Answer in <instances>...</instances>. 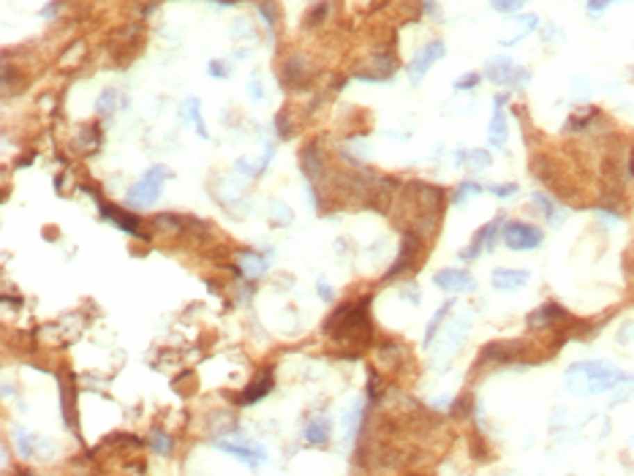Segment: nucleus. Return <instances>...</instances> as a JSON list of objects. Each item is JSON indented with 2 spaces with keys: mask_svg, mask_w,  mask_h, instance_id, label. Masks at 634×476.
<instances>
[{
  "mask_svg": "<svg viewBox=\"0 0 634 476\" xmlns=\"http://www.w3.org/2000/svg\"><path fill=\"white\" fill-rule=\"evenodd\" d=\"M150 446H153L158 454H169V452H172V446H174V441H172L163 430H156V433L150 436Z\"/></svg>",
  "mask_w": 634,
  "mask_h": 476,
  "instance_id": "24",
  "label": "nucleus"
},
{
  "mask_svg": "<svg viewBox=\"0 0 634 476\" xmlns=\"http://www.w3.org/2000/svg\"><path fill=\"white\" fill-rule=\"evenodd\" d=\"M542 229L523 221H512L501 229V240L509 251H537L542 245Z\"/></svg>",
  "mask_w": 634,
  "mask_h": 476,
  "instance_id": "3",
  "label": "nucleus"
},
{
  "mask_svg": "<svg viewBox=\"0 0 634 476\" xmlns=\"http://www.w3.org/2000/svg\"><path fill=\"white\" fill-rule=\"evenodd\" d=\"M433 284L439 286L441 291H452V294H460V291H474L476 281L469 270H457V267H446V270H439Z\"/></svg>",
  "mask_w": 634,
  "mask_h": 476,
  "instance_id": "6",
  "label": "nucleus"
},
{
  "mask_svg": "<svg viewBox=\"0 0 634 476\" xmlns=\"http://www.w3.org/2000/svg\"><path fill=\"white\" fill-rule=\"evenodd\" d=\"M567 313L558 308V305H542L537 313H531L528 316V327L531 329H537V327H547L550 321H558V318H564Z\"/></svg>",
  "mask_w": 634,
  "mask_h": 476,
  "instance_id": "16",
  "label": "nucleus"
},
{
  "mask_svg": "<svg viewBox=\"0 0 634 476\" xmlns=\"http://www.w3.org/2000/svg\"><path fill=\"white\" fill-rule=\"evenodd\" d=\"M490 153L487 150H471V153H460L457 163H469L471 169H487L490 166Z\"/></svg>",
  "mask_w": 634,
  "mask_h": 476,
  "instance_id": "21",
  "label": "nucleus"
},
{
  "mask_svg": "<svg viewBox=\"0 0 634 476\" xmlns=\"http://www.w3.org/2000/svg\"><path fill=\"white\" fill-rule=\"evenodd\" d=\"M523 3L528 0H490V8L498 14H514L517 8H523Z\"/></svg>",
  "mask_w": 634,
  "mask_h": 476,
  "instance_id": "26",
  "label": "nucleus"
},
{
  "mask_svg": "<svg viewBox=\"0 0 634 476\" xmlns=\"http://www.w3.org/2000/svg\"><path fill=\"white\" fill-rule=\"evenodd\" d=\"M330 430H332V422L327 419V416H318V419H314L308 427H305V441L314 446H321L330 441Z\"/></svg>",
  "mask_w": 634,
  "mask_h": 476,
  "instance_id": "14",
  "label": "nucleus"
},
{
  "mask_svg": "<svg viewBox=\"0 0 634 476\" xmlns=\"http://www.w3.org/2000/svg\"><path fill=\"white\" fill-rule=\"evenodd\" d=\"M501 221H504V215H498V218H493L490 223H485L479 231L474 234V240H471V245L463 251V258L469 261V258H476V256L482 254V251H490L493 245H496V237H498V231H501Z\"/></svg>",
  "mask_w": 634,
  "mask_h": 476,
  "instance_id": "9",
  "label": "nucleus"
},
{
  "mask_svg": "<svg viewBox=\"0 0 634 476\" xmlns=\"http://www.w3.org/2000/svg\"><path fill=\"white\" fill-rule=\"evenodd\" d=\"M115 98H117V93H115V90H104V93H101V98H98V104H95V112H98L101 117H104V115L109 117V115L115 112Z\"/></svg>",
  "mask_w": 634,
  "mask_h": 476,
  "instance_id": "23",
  "label": "nucleus"
},
{
  "mask_svg": "<svg viewBox=\"0 0 634 476\" xmlns=\"http://www.w3.org/2000/svg\"><path fill=\"white\" fill-rule=\"evenodd\" d=\"M259 11H261V14H264V19H267V28H270V31H273V28H275V14H273V6H270V3H267V0H264V3H261V6H259Z\"/></svg>",
  "mask_w": 634,
  "mask_h": 476,
  "instance_id": "31",
  "label": "nucleus"
},
{
  "mask_svg": "<svg viewBox=\"0 0 634 476\" xmlns=\"http://www.w3.org/2000/svg\"><path fill=\"white\" fill-rule=\"evenodd\" d=\"M213 444H216V449L226 452V454H234L237 460H243L251 468L261 466L267 460V449L261 444H245V441H213Z\"/></svg>",
  "mask_w": 634,
  "mask_h": 476,
  "instance_id": "7",
  "label": "nucleus"
},
{
  "mask_svg": "<svg viewBox=\"0 0 634 476\" xmlns=\"http://www.w3.org/2000/svg\"><path fill=\"white\" fill-rule=\"evenodd\" d=\"M240 264H243V272L248 278H259V275L267 272V261L259 254H254V251H245V254L240 256Z\"/></svg>",
  "mask_w": 634,
  "mask_h": 476,
  "instance_id": "18",
  "label": "nucleus"
},
{
  "mask_svg": "<svg viewBox=\"0 0 634 476\" xmlns=\"http://www.w3.org/2000/svg\"><path fill=\"white\" fill-rule=\"evenodd\" d=\"M248 93H251V98L254 101H264V90H261V82L256 79V76H251V85H248Z\"/></svg>",
  "mask_w": 634,
  "mask_h": 476,
  "instance_id": "32",
  "label": "nucleus"
},
{
  "mask_svg": "<svg viewBox=\"0 0 634 476\" xmlns=\"http://www.w3.org/2000/svg\"><path fill=\"white\" fill-rule=\"evenodd\" d=\"M449 308H452V302H444L439 311H436V316L428 321V329H425V338H422V346H430L433 343V338L439 335V327H441V321L446 318V313H449Z\"/></svg>",
  "mask_w": 634,
  "mask_h": 476,
  "instance_id": "19",
  "label": "nucleus"
},
{
  "mask_svg": "<svg viewBox=\"0 0 634 476\" xmlns=\"http://www.w3.org/2000/svg\"><path fill=\"white\" fill-rule=\"evenodd\" d=\"M610 3H624V0H585V8H588L591 14H602Z\"/></svg>",
  "mask_w": 634,
  "mask_h": 476,
  "instance_id": "29",
  "label": "nucleus"
},
{
  "mask_svg": "<svg viewBox=\"0 0 634 476\" xmlns=\"http://www.w3.org/2000/svg\"><path fill=\"white\" fill-rule=\"evenodd\" d=\"M207 74H210L213 79H226V76H229V68H226L223 60H210V63H207Z\"/></svg>",
  "mask_w": 634,
  "mask_h": 476,
  "instance_id": "28",
  "label": "nucleus"
},
{
  "mask_svg": "<svg viewBox=\"0 0 634 476\" xmlns=\"http://www.w3.org/2000/svg\"><path fill=\"white\" fill-rule=\"evenodd\" d=\"M490 193H496L498 199H507L512 193H517V186L514 183H509V186H490Z\"/></svg>",
  "mask_w": 634,
  "mask_h": 476,
  "instance_id": "30",
  "label": "nucleus"
},
{
  "mask_svg": "<svg viewBox=\"0 0 634 476\" xmlns=\"http://www.w3.org/2000/svg\"><path fill=\"white\" fill-rule=\"evenodd\" d=\"M273 384H275V379H273V373H261V379L259 381H254L245 392H243V397H240V403H256V400H261L270 389H273Z\"/></svg>",
  "mask_w": 634,
  "mask_h": 476,
  "instance_id": "15",
  "label": "nucleus"
},
{
  "mask_svg": "<svg viewBox=\"0 0 634 476\" xmlns=\"http://www.w3.org/2000/svg\"><path fill=\"white\" fill-rule=\"evenodd\" d=\"M485 76L493 85H528V79H531V74L526 68L514 65V60L507 58V55L490 58L487 65H485Z\"/></svg>",
  "mask_w": 634,
  "mask_h": 476,
  "instance_id": "4",
  "label": "nucleus"
},
{
  "mask_svg": "<svg viewBox=\"0 0 634 476\" xmlns=\"http://www.w3.org/2000/svg\"><path fill=\"white\" fill-rule=\"evenodd\" d=\"M270 215L275 218V223H281V226H288V223L294 221V213H291V207L286 202H273L270 204Z\"/></svg>",
  "mask_w": 634,
  "mask_h": 476,
  "instance_id": "22",
  "label": "nucleus"
},
{
  "mask_svg": "<svg viewBox=\"0 0 634 476\" xmlns=\"http://www.w3.org/2000/svg\"><path fill=\"white\" fill-rule=\"evenodd\" d=\"M98 210H101V218H104V221L115 223L117 229H123V231L133 234V237L142 234V231H139V218H136V215L123 213L120 207H112V204H101V202H98Z\"/></svg>",
  "mask_w": 634,
  "mask_h": 476,
  "instance_id": "11",
  "label": "nucleus"
},
{
  "mask_svg": "<svg viewBox=\"0 0 634 476\" xmlns=\"http://www.w3.org/2000/svg\"><path fill=\"white\" fill-rule=\"evenodd\" d=\"M479 79H482V76L474 74V71H471V74H463L460 79H455V90H471V88L479 85Z\"/></svg>",
  "mask_w": 634,
  "mask_h": 476,
  "instance_id": "27",
  "label": "nucleus"
},
{
  "mask_svg": "<svg viewBox=\"0 0 634 476\" xmlns=\"http://www.w3.org/2000/svg\"><path fill=\"white\" fill-rule=\"evenodd\" d=\"M624 381H632L626 373H621L612 362L604 359H585V362H574L567 368L564 384L571 395L577 397H594L599 392H607Z\"/></svg>",
  "mask_w": 634,
  "mask_h": 476,
  "instance_id": "1",
  "label": "nucleus"
},
{
  "mask_svg": "<svg viewBox=\"0 0 634 476\" xmlns=\"http://www.w3.org/2000/svg\"><path fill=\"white\" fill-rule=\"evenodd\" d=\"M482 190L485 188H482L479 183H474V180H463V183H460V188H457V193H455V204H463V202H466V196H471V193L476 196V193H482Z\"/></svg>",
  "mask_w": 634,
  "mask_h": 476,
  "instance_id": "25",
  "label": "nucleus"
},
{
  "mask_svg": "<svg viewBox=\"0 0 634 476\" xmlns=\"http://www.w3.org/2000/svg\"><path fill=\"white\" fill-rule=\"evenodd\" d=\"M318 297H321L324 302H332V291L327 288V284H318Z\"/></svg>",
  "mask_w": 634,
  "mask_h": 476,
  "instance_id": "33",
  "label": "nucleus"
},
{
  "mask_svg": "<svg viewBox=\"0 0 634 476\" xmlns=\"http://www.w3.org/2000/svg\"><path fill=\"white\" fill-rule=\"evenodd\" d=\"M169 177H172V169H166V166H161V163L150 166V169L142 174V180H139L136 186L128 188L126 204H131V207H150V204H156L161 199V193H163V186H166Z\"/></svg>",
  "mask_w": 634,
  "mask_h": 476,
  "instance_id": "2",
  "label": "nucleus"
},
{
  "mask_svg": "<svg viewBox=\"0 0 634 476\" xmlns=\"http://www.w3.org/2000/svg\"><path fill=\"white\" fill-rule=\"evenodd\" d=\"M531 281V272L528 270H509V267H498L493 270V286L498 291H517Z\"/></svg>",
  "mask_w": 634,
  "mask_h": 476,
  "instance_id": "10",
  "label": "nucleus"
},
{
  "mask_svg": "<svg viewBox=\"0 0 634 476\" xmlns=\"http://www.w3.org/2000/svg\"><path fill=\"white\" fill-rule=\"evenodd\" d=\"M362 411H365V400H362V397H357V400L351 403V411L343 416V430H346V436H349V438H354V436L359 433Z\"/></svg>",
  "mask_w": 634,
  "mask_h": 476,
  "instance_id": "17",
  "label": "nucleus"
},
{
  "mask_svg": "<svg viewBox=\"0 0 634 476\" xmlns=\"http://www.w3.org/2000/svg\"><path fill=\"white\" fill-rule=\"evenodd\" d=\"M180 117L186 120V123H190V126L196 128V133L202 136V139H210V133H207V126H204V117H202V106H199V98H186L183 104H180Z\"/></svg>",
  "mask_w": 634,
  "mask_h": 476,
  "instance_id": "13",
  "label": "nucleus"
},
{
  "mask_svg": "<svg viewBox=\"0 0 634 476\" xmlns=\"http://www.w3.org/2000/svg\"><path fill=\"white\" fill-rule=\"evenodd\" d=\"M444 55H446V47L441 44V41H430V44H425V47L414 55L412 63H409V82H412V85H419V82L425 79V74L439 63Z\"/></svg>",
  "mask_w": 634,
  "mask_h": 476,
  "instance_id": "5",
  "label": "nucleus"
},
{
  "mask_svg": "<svg viewBox=\"0 0 634 476\" xmlns=\"http://www.w3.org/2000/svg\"><path fill=\"white\" fill-rule=\"evenodd\" d=\"M416 254H419V240H416V234H406L403 243H400V254L395 258V264L387 270V278H395L398 272H403L414 258H416Z\"/></svg>",
  "mask_w": 634,
  "mask_h": 476,
  "instance_id": "12",
  "label": "nucleus"
},
{
  "mask_svg": "<svg viewBox=\"0 0 634 476\" xmlns=\"http://www.w3.org/2000/svg\"><path fill=\"white\" fill-rule=\"evenodd\" d=\"M531 199H534V204H537L542 213H544V218L553 223V226H558V223H561L558 221V207H555V202H553L550 196H544V193H534Z\"/></svg>",
  "mask_w": 634,
  "mask_h": 476,
  "instance_id": "20",
  "label": "nucleus"
},
{
  "mask_svg": "<svg viewBox=\"0 0 634 476\" xmlns=\"http://www.w3.org/2000/svg\"><path fill=\"white\" fill-rule=\"evenodd\" d=\"M504 104H507V95H496V98H493V117H490V126H487V142H490L496 150H504L507 136H509Z\"/></svg>",
  "mask_w": 634,
  "mask_h": 476,
  "instance_id": "8",
  "label": "nucleus"
}]
</instances>
